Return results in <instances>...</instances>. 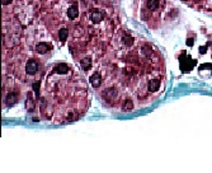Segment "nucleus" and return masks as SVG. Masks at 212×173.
Instances as JSON below:
<instances>
[{"label":"nucleus","mask_w":212,"mask_h":173,"mask_svg":"<svg viewBox=\"0 0 212 173\" xmlns=\"http://www.w3.org/2000/svg\"><path fill=\"white\" fill-rule=\"evenodd\" d=\"M26 71H27V74H29V75L36 74L38 71V64H37V61H34V60H28V63L26 65Z\"/></svg>","instance_id":"f257e3e1"},{"label":"nucleus","mask_w":212,"mask_h":173,"mask_svg":"<svg viewBox=\"0 0 212 173\" xmlns=\"http://www.w3.org/2000/svg\"><path fill=\"white\" fill-rule=\"evenodd\" d=\"M52 47H51V45L50 43H44V42H41V43H38L37 45V47H36V50L38 54H47L48 51L51 50Z\"/></svg>","instance_id":"f03ea898"},{"label":"nucleus","mask_w":212,"mask_h":173,"mask_svg":"<svg viewBox=\"0 0 212 173\" xmlns=\"http://www.w3.org/2000/svg\"><path fill=\"white\" fill-rule=\"evenodd\" d=\"M103 18H104V13L100 12V10H95L90 14V19H92L93 23H99V22L103 21Z\"/></svg>","instance_id":"7ed1b4c3"},{"label":"nucleus","mask_w":212,"mask_h":173,"mask_svg":"<svg viewBox=\"0 0 212 173\" xmlns=\"http://www.w3.org/2000/svg\"><path fill=\"white\" fill-rule=\"evenodd\" d=\"M90 83H92V85L94 86V88L100 86V84H102V78H100V74H99V73H94V74L90 76Z\"/></svg>","instance_id":"20e7f679"},{"label":"nucleus","mask_w":212,"mask_h":173,"mask_svg":"<svg viewBox=\"0 0 212 173\" xmlns=\"http://www.w3.org/2000/svg\"><path fill=\"white\" fill-rule=\"evenodd\" d=\"M78 15H79V9H78L76 5H73V7H70L67 9V17L70 19H75Z\"/></svg>","instance_id":"39448f33"},{"label":"nucleus","mask_w":212,"mask_h":173,"mask_svg":"<svg viewBox=\"0 0 212 173\" xmlns=\"http://www.w3.org/2000/svg\"><path fill=\"white\" fill-rule=\"evenodd\" d=\"M149 90L150 92H156L158 89H159V86H160V81L158 79H151L150 81H149Z\"/></svg>","instance_id":"423d86ee"},{"label":"nucleus","mask_w":212,"mask_h":173,"mask_svg":"<svg viewBox=\"0 0 212 173\" xmlns=\"http://www.w3.org/2000/svg\"><path fill=\"white\" fill-rule=\"evenodd\" d=\"M80 65H81V68H83V70L88 71L89 69L92 68V59H90V57L83 59V60L80 61Z\"/></svg>","instance_id":"0eeeda50"},{"label":"nucleus","mask_w":212,"mask_h":173,"mask_svg":"<svg viewBox=\"0 0 212 173\" xmlns=\"http://www.w3.org/2000/svg\"><path fill=\"white\" fill-rule=\"evenodd\" d=\"M5 103H7L8 106H14L15 103H17V94H14V93L8 94V97L5 98Z\"/></svg>","instance_id":"6e6552de"},{"label":"nucleus","mask_w":212,"mask_h":173,"mask_svg":"<svg viewBox=\"0 0 212 173\" xmlns=\"http://www.w3.org/2000/svg\"><path fill=\"white\" fill-rule=\"evenodd\" d=\"M55 71L57 73V74H66V73L69 71V66L66 64H59L55 68Z\"/></svg>","instance_id":"1a4fd4ad"},{"label":"nucleus","mask_w":212,"mask_h":173,"mask_svg":"<svg viewBox=\"0 0 212 173\" xmlns=\"http://www.w3.org/2000/svg\"><path fill=\"white\" fill-rule=\"evenodd\" d=\"M146 5L150 10H156L159 7V0H147Z\"/></svg>","instance_id":"9d476101"},{"label":"nucleus","mask_w":212,"mask_h":173,"mask_svg":"<svg viewBox=\"0 0 212 173\" xmlns=\"http://www.w3.org/2000/svg\"><path fill=\"white\" fill-rule=\"evenodd\" d=\"M67 36H69V31H67V28H61L59 31V37L61 41H65L66 38H67Z\"/></svg>","instance_id":"9b49d317"},{"label":"nucleus","mask_w":212,"mask_h":173,"mask_svg":"<svg viewBox=\"0 0 212 173\" xmlns=\"http://www.w3.org/2000/svg\"><path fill=\"white\" fill-rule=\"evenodd\" d=\"M26 107L28 111H33V108H34V101H33V98H31V95H28V99L26 102Z\"/></svg>","instance_id":"f8f14e48"},{"label":"nucleus","mask_w":212,"mask_h":173,"mask_svg":"<svg viewBox=\"0 0 212 173\" xmlns=\"http://www.w3.org/2000/svg\"><path fill=\"white\" fill-rule=\"evenodd\" d=\"M123 41H124V43H126L127 46H131L132 43H133V37H131L130 35H124Z\"/></svg>","instance_id":"ddd939ff"},{"label":"nucleus","mask_w":212,"mask_h":173,"mask_svg":"<svg viewBox=\"0 0 212 173\" xmlns=\"http://www.w3.org/2000/svg\"><path fill=\"white\" fill-rule=\"evenodd\" d=\"M105 94H109V97H108V99H110V98H114L116 95H117V92H116V89H113V88H110V89H108L105 93H104V95Z\"/></svg>","instance_id":"4468645a"},{"label":"nucleus","mask_w":212,"mask_h":173,"mask_svg":"<svg viewBox=\"0 0 212 173\" xmlns=\"http://www.w3.org/2000/svg\"><path fill=\"white\" fill-rule=\"evenodd\" d=\"M123 108L124 109H127V111H131L132 108H133V103H132V101L127 99V101L123 103Z\"/></svg>","instance_id":"2eb2a0df"},{"label":"nucleus","mask_w":212,"mask_h":173,"mask_svg":"<svg viewBox=\"0 0 212 173\" xmlns=\"http://www.w3.org/2000/svg\"><path fill=\"white\" fill-rule=\"evenodd\" d=\"M39 84H41V81H36V83H33V90L36 92V97L39 95Z\"/></svg>","instance_id":"dca6fc26"},{"label":"nucleus","mask_w":212,"mask_h":173,"mask_svg":"<svg viewBox=\"0 0 212 173\" xmlns=\"http://www.w3.org/2000/svg\"><path fill=\"white\" fill-rule=\"evenodd\" d=\"M201 70H211L212 69V64H202L199 66Z\"/></svg>","instance_id":"f3484780"},{"label":"nucleus","mask_w":212,"mask_h":173,"mask_svg":"<svg viewBox=\"0 0 212 173\" xmlns=\"http://www.w3.org/2000/svg\"><path fill=\"white\" fill-rule=\"evenodd\" d=\"M142 52H144V55L149 56V55L151 54V49H150L149 46H144V47H142Z\"/></svg>","instance_id":"a211bd4d"},{"label":"nucleus","mask_w":212,"mask_h":173,"mask_svg":"<svg viewBox=\"0 0 212 173\" xmlns=\"http://www.w3.org/2000/svg\"><path fill=\"white\" fill-rule=\"evenodd\" d=\"M206 52H207V47H206V46L199 47V54H202V55H203V54H206Z\"/></svg>","instance_id":"6ab92c4d"},{"label":"nucleus","mask_w":212,"mask_h":173,"mask_svg":"<svg viewBox=\"0 0 212 173\" xmlns=\"http://www.w3.org/2000/svg\"><path fill=\"white\" fill-rule=\"evenodd\" d=\"M193 43H194L193 38H187V45H188L189 47H192V46H193Z\"/></svg>","instance_id":"aec40b11"},{"label":"nucleus","mask_w":212,"mask_h":173,"mask_svg":"<svg viewBox=\"0 0 212 173\" xmlns=\"http://www.w3.org/2000/svg\"><path fill=\"white\" fill-rule=\"evenodd\" d=\"M13 0H1V3H3V5H8V4H10Z\"/></svg>","instance_id":"412c9836"}]
</instances>
